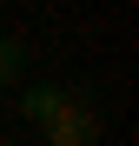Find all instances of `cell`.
<instances>
[{
    "label": "cell",
    "instance_id": "2",
    "mask_svg": "<svg viewBox=\"0 0 139 146\" xmlns=\"http://www.w3.org/2000/svg\"><path fill=\"white\" fill-rule=\"evenodd\" d=\"M66 93H73V86H60V80H27V86H20V113H27L33 126H46V119L66 106Z\"/></svg>",
    "mask_w": 139,
    "mask_h": 146
},
{
    "label": "cell",
    "instance_id": "1",
    "mask_svg": "<svg viewBox=\"0 0 139 146\" xmlns=\"http://www.w3.org/2000/svg\"><path fill=\"white\" fill-rule=\"evenodd\" d=\"M46 146H99V106H93V93L86 86H73L66 93V106L46 119Z\"/></svg>",
    "mask_w": 139,
    "mask_h": 146
},
{
    "label": "cell",
    "instance_id": "3",
    "mask_svg": "<svg viewBox=\"0 0 139 146\" xmlns=\"http://www.w3.org/2000/svg\"><path fill=\"white\" fill-rule=\"evenodd\" d=\"M20 73H27V46H20V40H7V33H0V86H13V80H20Z\"/></svg>",
    "mask_w": 139,
    "mask_h": 146
}]
</instances>
